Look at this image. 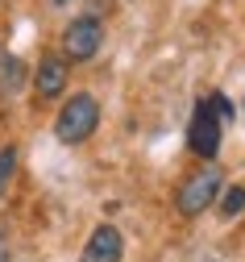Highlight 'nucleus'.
<instances>
[{
	"mask_svg": "<svg viewBox=\"0 0 245 262\" xmlns=\"http://www.w3.org/2000/svg\"><path fill=\"white\" fill-rule=\"evenodd\" d=\"M104 46V21L96 13H79L62 25V58L66 62H87Z\"/></svg>",
	"mask_w": 245,
	"mask_h": 262,
	"instance_id": "obj_3",
	"label": "nucleus"
},
{
	"mask_svg": "<svg viewBox=\"0 0 245 262\" xmlns=\"http://www.w3.org/2000/svg\"><path fill=\"white\" fill-rule=\"evenodd\" d=\"M96 129H100V100H96L92 92L66 96V104H62L58 117H54V138H58L62 146H83Z\"/></svg>",
	"mask_w": 245,
	"mask_h": 262,
	"instance_id": "obj_1",
	"label": "nucleus"
},
{
	"mask_svg": "<svg viewBox=\"0 0 245 262\" xmlns=\"http://www.w3.org/2000/svg\"><path fill=\"white\" fill-rule=\"evenodd\" d=\"M212 108H216V117H220L225 125L233 121V104H229V96H220V92H216V96H212Z\"/></svg>",
	"mask_w": 245,
	"mask_h": 262,
	"instance_id": "obj_10",
	"label": "nucleus"
},
{
	"mask_svg": "<svg viewBox=\"0 0 245 262\" xmlns=\"http://www.w3.org/2000/svg\"><path fill=\"white\" fill-rule=\"evenodd\" d=\"M216 204H220V216H229V221H233V216H237V212L245 208V187H241V183H233V187H225Z\"/></svg>",
	"mask_w": 245,
	"mask_h": 262,
	"instance_id": "obj_8",
	"label": "nucleus"
},
{
	"mask_svg": "<svg viewBox=\"0 0 245 262\" xmlns=\"http://www.w3.org/2000/svg\"><path fill=\"white\" fill-rule=\"evenodd\" d=\"M0 262H13V250H9V242L0 237Z\"/></svg>",
	"mask_w": 245,
	"mask_h": 262,
	"instance_id": "obj_11",
	"label": "nucleus"
},
{
	"mask_svg": "<svg viewBox=\"0 0 245 262\" xmlns=\"http://www.w3.org/2000/svg\"><path fill=\"white\" fill-rule=\"evenodd\" d=\"M66 67H71V62L62 54H42L38 71H33V96H38V104H50V100H58L66 92V79H71Z\"/></svg>",
	"mask_w": 245,
	"mask_h": 262,
	"instance_id": "obj_5",
	"label": "nucleus"
},
{
	"mask_svg": "<svg viewBox=\"0 0 245 262\" xmlns=\"http://www.w3.org/2000/svg\"><path fill=\"white\" fill-rule=\"evenodd\" d=\"M121 258H125L121 229L117 225H96L87 246H83V254H79V262H121Z\"/></svg>",
	"mask_w": 245,
	"mask_h": 262,
	"instance_id": "obj_6",
	"label": "nucleus"
},
{
	"mask_svg": "<svg viewBox=\"0 0 245 262\" xmlns=\"http://www.w3.org/2000/svg\"><path fill=\"white\" fill-rule=\"evenodd\" d=\"M29 83V67L17 54H0V100H13V96Z\"/></svg>",
	"mask_w": 245,
	"mask_h": 262,
	"instance_id": "obj_7",
	"label": "nucleus"
},
{
	"mask_svg": "<svg viewBox=\"0 0 245 262\" xmlns=\"http://www.w3.org/2000/svg\"><path fill=\"white\" fill-rule=\"evenodd\" d=\"M225 191V171L220 167H204L195 175H187L179 183V191H174V208H179V216H199L208 212Z\"/></svg>",
	"mask_w": 245,
	"mask_h": 262,
	"instance_id": "obj_2",
	"label": "nucleus"
},
{
	"mask_svg": "<svg viewBox=\"0 0 245 262\" xmlns=\"http://www.w3.org/2000/svg\"><path fill=\"white\" fill-rule=\"evenodd\" d=\"M220 138H225V121L216 117L212 100H199L195 113H191V125H187V150L195 158H208L212 162L220 154Z\"/></svg>",
	"mask_w": 245,
	"mask_h": 262,
	"instance_id": "obj_4",
	"label": "nucleus"
},
{
	"mask_svg": "<svg viewBox=\"0 0 245 262\" xmlns=\"http://www.w3.org/2000/svg\"><path fill=\"white\" fill-rule=\"evenodd\" d=\"M46 5H50V9H66V5H71V0H46Z\"/></svg>",
	"mask_w": 245,
	"mask_h": 262,
	"instance_id": "obj_12",
	"label": "nucleus"
},
{
	"mask_svg": "<svg viewBox=\"0 0 245 262\" xmlns=\"http://www.w3.org/2000/svg\"><path fill=\"white\" fill-rule=\"evenodd\" d=\"M13 171H17V146H5L0 150V187L13 179Z\"/></svg>",
	"mask_w": 245,
	"mask_h": 262,
	"instance_id": "obj_9",
	"label": "nucleus"
}]
</instances>
